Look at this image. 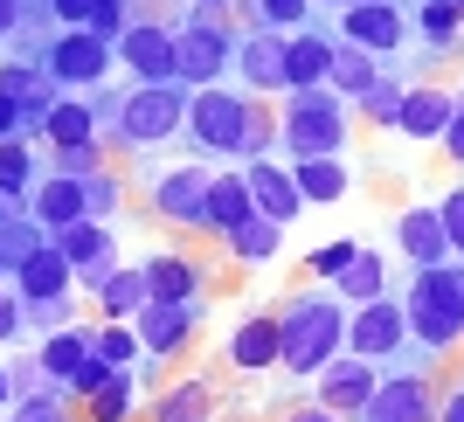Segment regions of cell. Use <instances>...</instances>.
<instances>
[{
	"mask_svg": "<svg viewBox=\"0 0 464 422\" xmlns=\"http://www.w3.org/2000/svg\"><path fill=\"white\" fill-rule=\"evenodd\" d=\"M277 340H285L277 346V367H291L305 381V374H319L326 360L347 353V305L326 298V291H305V298H291L277 312Z\"/></svg>",
	"mask_w": 464,
	"mask_h": 422,
	"instance_id": "cell-1",
	"label": "cell"
},
{
	"mask_svg": "<svg viewBox=\"0 0 464 422\" xmlns=\"http://www.w3.org/2000/svg\"><path fill=\"white\" fill-rule=\"evenodd\" d=\"M174 35H180V83L188 91H208V83H229L236 70V28L229 7H208V0H180L174 7Z\"/></svg>",
	"mask_w": 464,
	"mask_h": 422,
	"instance_id": "cell-2",
	"label": "cell"
},
{
	"mask_svg": "<svg viewBox=\"0 0 464 422\" xmlns=\"http://www.w3.org/2000/svg\"><path fill=\"white\" fill-rule=\"evenodd\" d=\"M353 118H347V97L340 91H285V111H277V139H285L291 159H340Z\"/></svg>",
	"mask_w": 464,
	"mask_h": 422,
	"instance_id": "cell-3",
	"label": "cell"
},
{
	"mask_svg": "<svg viewBox=\"0 0 464 422\" xmlns=\"http://www.w3.org/2000/svg\"><path fill=\"white\" fill-rule=\"evenodd\" d=\"M188 132V83H125L118 91V153H153Z\"/></svg>",
	"mask_w": 464,
	"mask_h": 422,
	"instance_id": "cell-4",
	"label": "cell"
},
{
	"mask_svg": "<svg viewBox=\"0 0 464 422\" xmlns=\"http://www.w3.org/2000/svg\"><path fill=\"white\" fill-rule=\"evenodd\" d=\"M250 91H229V83H208V91H188V146L215 159H243V139H250Z\"/></svg>",
	"mask_w": 464,
	"mask_h": 422,
	"instance_id": "cell-5",
	"label": "cell"
},
{
	"mask_svg": "<svg viewBox=\"0 0 464 422\" xmlns=\"http://www.w3.org/2000/svg\"><path fill=\"white\" fill-rule=\"evenodd\" d=\"M42 70L63 83V97H91V91H104V83L118 77V42L91 35V28H56Z\"/></svg>",
	"mask_w": 464,
	"mask_h": 422,
	"instance_id": "cell-6",
	"label": "cell"
},
{
	"mask_svg": "<svg viewBox=\"0 0 464 422\" xmlns=\"http://www.w3.org/2000/svg\"><path fill=\"white\" fill-rule=\"evenodd\" d=\"M118 70H125V83H180L174 14H146V7H139L132 28L118 35Z\"/></svg>",
	"mask_w": 464,
	"mask_h": 422,
	"instance_id": "cell-7",
	"label": "cell"
},
{
	"mask_svg": "<svg viewBox=\"0 0 464 422\" xmlns=\"http://www.w3.org/2000/svg\"><path fill=\"white\" fill-rule=\"evenodd\" d=\"M215 173L201 159H174V167L146 173V208L167 222V229H201V201H208Z\"/></svg>",
	"mask_w": 464,
	"mask_h": 422,
	"instance_id": "cell-8",
	"label": "cell"
},
{
	"mask_svg": "<svg viewBox=\"0 0 464 422\" xmlns=\"http://www.w3.org/2000/svg\"><path fill=\"white\" fill-rule=\"evenodd\" d=\"M56 250L70 256L77 291H91V298L111 284V270H125V250H118V229H111V222H70V229H56Z\"/></svg>",
	"mask_w": 464,
	"mask_h": 422,
	"instance_id": "cell-9",
	"label": "cell"
},
{
	"mask_svg": "<svg viewBox=\"0 0 464 422\" xmlns=\"http://www.w3.org/2000/svg\"><path fill=\"white\" fill-rule=\"evenodd\" d=\"M374 388H382V374H374V360H361V353H340V360L319 367V408H333L340 422L368 416Z\"/></svg>",
	"mask_w": 464,
	"mask_h": 422,
	"instance_id": "cell-10",
	"label": "cell"
},
{
	"mask_svg": "<svg viewBox=\"0 0 464 422\" xmlns=\"http://www.w3.org/2000/svg\"><path fill=\"white\" fill-rule=\"evenodd\" d=\"M347 346L361 360H382V353H402L409 346V312L395 298H368V305H353L347 319Z\"/></svg>",
	"mask_w": 464,
	"mask_h": 422,
	"instance_id": "cell-11",
	"label": "cell"
},
{
	"mask_svg": "<svg viewBox=\"0 0 464 422\" xmlns=\"http://www.w3.org/2000/svg\"><path fill=\"white\" fill-rule=\"evenodd\" d=\"M139 277H146V298H153V305H201V291H208V264H201V256H180V250L146 256Z\"/></svg>",
	"mask_w": 464,
	"mask_h": 422,
	"instance_id": "cell-12",
	"label": "cell"
},
{
	"mask_svg": "<svg viewBox=\"0 0 464 422\" xmlns=\"http://www.w3.org/2000/svg\"><path fill=\"white\" fill-rule=\"evenodd\" d=\"M236 77H243V91H291L285 77V35L277 28H243L236 35Z\"/></svg>",
	"mask_w": 464,
	"mask_h": 422,
	"instance_id": "cell-13",
	"label": "cell"
},
{
	"mask_svg": "<svg viewBox=\"0 0 464 422\" xmlns=\"http://www.w3.org/2000/svg\"><path fill=\"white\" fill-rule=\"evenodd\" d=\"M243 187H250L256 215H271L277 229H291V222L305 215V194H298L291 167H277V159H243Z\"/></svg>",
	"mask_w": 464,
	"mask_h": 422,
	"instance_id": "cell-14",
	"label": "cell"
},
{
	"mask_svg": "<svg viewBox=\"0 0 464 422\" xmlns=\"http://www.w3.org/2000/svg\"><path fill=\"white\" fill-rule=\"evenodd\" d=\"M7 284L21 291V305H49V298H77V270H70V256H63L56 235H49V243H42V250L28 256Z\"/></svg>",
	"mask_w": 464,
	"mask_h": 422,
	"instance_id": "cell-15",
	"label": "cell"
},
{
	"mask_svg": "<svg viewBox=\"0 0 464 422\" xmlns=\"http://www.w3.org/2000/svg\"><path fill=\"white\" fill-rule=\"evenodd\" d=\"M132 332H139V346H146L153 360H174L180 346L201 332V305H146L132 319Z\"/></svg>",
	"mask_w": 464,
	"mask_h": 422,
	"instance_id": "cell-16",
	"label": "cell"
},
{
	"mask_svg": "<svg viewBox=\"0 0 464 422\" xmlns=\"http://www.w3.org/2000/svg\"><path fill=\"white\" fill-rule=\"evenodd\" d=\"M28 215H35L49 235L70 229V222H91V208H83V180H70V173H42L35 194H28Z\"/></svg>",
	"mask_w": 464,
	"mask_h": 422,
	"instance_id": "cell-17",
	"label": "cell"
},
{
	"mask_svg": "<svg viewBox=\"0 0 464 422\" xmlns=\"http://www.w3.org/2000/svg\"><path fill=\"white\" fill-rule=\"evenodd\" d=\"M340 28H347L353 49H395V42H402V7H388V0H353V7H340Z\"/></svg>",
	"mask_w": 464,
	"mask_h": 422,
	"instance_id": "cell-18",
	"label": "cell"
},
{
	"mask_svg": "<svg viewBox=\"0 0 464 422\" xmlns=\"http://www.w3.org/2000/svg\"><path fill=\"white\" fill-rule=\"evenodd\" d=\"M250 215H256V201H250V187H243V173H215L208 201H201V235H229V229H243Z\"/></svg>",
	"mask_w": 464,
	"mask_h": 422,
	"instance_id": "cell-19",
	"label": "cell"
},
{
	"mask_svg": "<svg viewBox=\"0 0 464 422\" xmlns=\"http://www.w3.org/2000/svg\"><path fill=\"white\" fill-rule=\"evenodd\" d=\"M333 49H340V42H326L319 28H291V35H285V77H291V91H319L326 70H333Z\"/></svg>",
	"mask_w": 464,
	"mask_h": 422,
	"instance_id": "cell-20",
	"label": "cell"
},
{
	"mask_svg": "<svg viewBox=\"0 0 464 422\" xmlns=\"http://www.w3.org/2000/svg\"><path fill=\"white\" fill-rule=\"evenodd\" d=\"M395 243H402V256L416 270L450 264V235H444V215H437V208H409L402 222H395Z\"/></svg>",
	"mask_w": 464,
	"mask_h": 422,
	"instance_id": "cell-21",
	"label": "cell"
},
{
	"mask_svg": "<svg viewBox=\"0 0 464 422\" xmlns=\"http://www.w3.org/2000/svg\"><path fill=\"white\" fill-rule=\"evenodd\" d=\"M208 416H215V395L201 374H174L153 395V408H146V422H208Z\"/></svg>",
	"mask_w": 464,
	"mask_h": 422,
	"instance_id": "cell-22",
	"label": "cell"
},
{
	"mask_svg": "<svg viewBox=\"0 0 464 422\" xmlns=\"http://www.w3.org/2000/svg\"><path fill=\"white\" fill-rule=\"evenodd\" d=\"M361 422H437V402H430V388L409 374V381H382L374 388V402Z\"/></svg>",
	"mask_w": 464,
	"mask_h": 422,
	"instance_id": "cell-23",
	"label": "cell"
},
{
	"mask_svg": "<svg viewBox=\"0 0 464 422\" xmlns=\"http://www.w3.org/2000/svg\"><path fill=\"white\" fill-rule=\"evenodd\" d=\"M450 111H458V97H450V91H437V83H416V91L402 97V125H395V132H409V139H444Z\"/></svg>",
	"mask_w": 464,
	"mask_h": 422,
	"instance_id": "cell-24",
	"label": "cell"
},
{
	"mask_svg": "<svg viewBox=\"0 0 464 422\" xmlns=\"http://www.w3.org/2000/svg\"><path fill=\"white\" fill-rule=\"evenodd\" d=\"M49 153H70V146H97V104L91 97H56L49 111V132H42Z\"/></svg>",
	"mask_w": 464,
	"mask_h": 422,
	"instance_id": "cell-25",
	"label": "cell"
},
{
	"mask_svg": "<svg viewBox=\"0 0 464 422\" xmlns=\"http://www.w3.org/2000/svg\"><path fill=\"white\" fill-rule=\"evenodd\" d=\"M83 353H91V326H56V332H42V340H35V360H42V374H49L56 388L77 374Z\"/></svg>",
	"mask_w": 464,
	"mask_h": 422,
	"instance_id": "cell-26",
	"label": "cell"
},
{
	"mask_svg": "<svg viewBox=\"0 0 464 422\" xmlns=\"http://www.w3.org/2000/svg\"><path fill=\"white\" fill-rule=\"evenodd\" d=\"M277 319H264V312H256V319H243V326L229 332V360L243 367V374H256V367H277Z\"/></svg>",
	"mask_w": 464,
	"mask_h": 422,
	"instance_id": "cell-27",
	"label": "cell"
},
{
	"mask_svg": "<svg viewBox=\"0 0 464 422\" xmlns=\"http://www.w3.org/2000/svg\"><path fill=\"white\" fill-rule=\"evenodd\" d=\"M382 284H388V264L368 250V243H353V256H347V270L333 277V291H340V298H353V305H368V298H388Z\"/></svg>",
	"mask_w": 464,
	"mask_h": 422,
	"instance_id": "cell-28",
	"label": "cell"
},
{
	"mask_svg": "<svg viewBox=\"0 0 464 422\" xmlns=\"http://www.w3.org/2000/svg\"><path fill=\"white\" fill-rule=\"evenodd\" d=\"M146 305H153V298H146V277H139L132 264H125V270H111V284L97 291V319H118V326H132V319H139Z\"/></svg>",
	"mask_w": 464,
	"mask_h": 422,
	"instance_id": "cell-29",
	"label": "cell"
},
{
	"mask_svg": "<svg viewBox=\"0 0 464 422\" xmlns=\"http://www.w3.org/2000/svg\"><path fill=\"white\" fill-rule=\"evenodd\" d=\"M42 159H35V139H0V187L14 194V201H28L35 194V180H42Z\"/></svg>",
	"mask_w": 464,
	"mask_h": 422,
	"instance_id": "cell-30",
	"label": "cell"
},
{
	"mask_svg": "<svg viewBox=\"0 0 464 422\" xmlns=\"http://www.w3.org/2000/svg\"><path fill=\"white\" fill-rule=\"evenodd\" d=\"M291 180H298L305 201H340V194L353 187L347 159H291Z\"/></svg>",
	"mask_w": 464,
	"mask_h": 422,
	"instance_id": "cell-31",
	"label": "cell"
},
{
	"mask_svg": "<svg viewBox=\"0 0 464 422\" xmlns=\"http://www.w3.org/2000/svg\"><path fill=\"white\" fill-rule=\"evenodd\" d=\"M222 243H229V256H236V264H271V256H277V243H285V229H277L271 215H250V222H243V229H229Z\"/></svg>",
	"mask_w": 464,
	"mask_h": 422,
	"instance_id": "cell-32",
	"label": "cell"
},
{
	"mask_svg": "<svg viewBox=\"0 0 464 422\" xmlns=\"http://www.w3.org/2000/svg\"><path fill=\"white\" fill-rule=\"evenodd\" d=\"M382 77V70H374V56L368 49H353V42H340V49H333V70H326V91H340L353 104V97L368 91V83Z\"/></svg>",
	"mask_w": 464,
	"mask_h": 422,
	"instance_id": "cell-33",
	"label": "cell"
},
{
	"mask_svg": "<svg viewBox=\"0 0 464 422\" xmlns=\"http://www.w3.org/2000/svg\"><path fill=\"white\" fill-rule=\"evenodd\" d=\"M42 243H49V229H42L35 215L21 208L14 222H0V270H7V277H14V270L28 264V256H35V250H42Z\"/></svg>",
	"mask_w": 464,
	"mask_h": 422,
	"instance_id": "cell-34",
	"label": "cell"
},
{
	"mask_svg": "<svg viewBox=\"0 0 464 422\" xmlns=\"http://www.w3.org/2000/svg\"><path fill=\"white\" fill-rule=\"evenodd\" d=\"M132 201V180L118 167H97L91 180H83V208H91V222H118V208Z\"/></svg>",
	"mask_w": 464,
	"mask_h": 422,
	"instance_id": "cell-35",
	"label": "cell"
},
{
	"mask_svg": "<svg viewBox=\"0 0 464 422\" xmlns=\"http://www.w3.org/2000/svg\"><path fill=\"white\" fill-rule=\"evenodd\" d=\"M91 346H97L111 367H125V374H132L139 360H153V353L139 346V332H132V326H118V319H91Z\"/></svg>",
	"mask_w": 464,
	"mask_h": 422,
	"instance_id": "cell-36",
	"label": "cell"
},
{
	"mask_svg": "<svg viewBox=\"0 0 464 422\" xmlns=\"http://www.w3.org/2000/svg\"><path fill=\"white\" fill-rule=\"evenodd\" d=\"M118 374H125V367H111V360H104V353H97V346H91V353H83V360H77V374L63 381V395H70V402L83 408V402H91V395H104V388H111Z\"/></svg>",
	"mask_w": 464,
	"mask_h": 422,
	"instance_id": "cell-37",
	"label": "cell"
},
{
	"mask_svg": "<svg viewBox=\"0 0 464 422\" xmlns=\"http://www.w3.org/2000/svg\"><path fill=\"white\" fill-rule=\"evenodd\" d=\"M132 408H139V381H132V374H118L104 395L83 402V422H132Z\"/></svg>",
	"mask_w": 464,
	"mask_h": 422,
	"instance_id": "cell-38",
	"label": "cell"
},
{
	"mask_svg": "<svg viewBox=\"0 0 464 422\" xmlns=\"http://www.w3.org/2000/svg\"><path fill=\"white\" fill-rule=\"evenodd\" d=\"M243 7H250V28H277V35H291V28H305L312 0H243Z\"/></svg>",
	"mask_w": 464,
	"mask_h": 422,
	"instance_id": "cell-39",
	"label": "cell"
},
{
	"mask_svg": "<svg viewBox=\"0 0 464 422\" xmlns=\"http://www.w3.org/2000/svg\"><path fill=\"white\" fill-rule=\"evenodd\" d=\"M416 21H423V35L437 42V49H450V42H458L464 7H458V0H416Z\"/></svg>",
	"mask_w": 464,
	"mask_h": 422,
	"instance_id": "cell-40",
	"label": "cell"
},
{
	"mask_svg": "<svg viewBox=\"0 0 464 422\" xmlns=\"http://www.w3.org/2000/svg\"><path fill=\"white\" fill-rule=\"evenodd\" d=\"M402 83H382V77H374L368 83V91H361V97H353V104H361V111H368V125H402Z\"/></svg>",
	"mask_w": 464,
	"mask_h": 422,
	"instance_id": "cell-41",
	"label": "cell"
},
{
	"mask_svg": "<svg viewBox=\"0 0 464 422\" xmlns=\"http://www.w3.org/2000/svg\"><path fill=\"white\" fill-rule=\"evenodd\" d=\"M132 14H139V0H91L83 28H91V35H104V42H118L125 28H132Z\"/></svg>",
	"mask_w": 464,
	"mask_h": 422,
	"instance_id": "cell-42",
	"label": "cell"
},
{
	"mask_svg": "<svg viewBox=\"0 0 464 422\" xmlns=\"http://www.w3.org/2000/svg\"><path fill=\"white\" fill-rule=\"evenodd\" d=\"M7 422H70V395H42V402H14Z\"/></svg>",
	"mask_w": 464,
	"mask_h": 422,
	"instance_id": "cell-43",
	"label": "cell"
},
{
	"mask_svg": "<svg viewBox=\"0 0 464 422\" xmlns=\"http://www.w3.org/2000/svg\"><path fill=\"white\" fill-rule=\"evenodd\" d=\"M437 215H444V235H450V256H464V187H450L444 201H437Z\"/></svg>",
	"mask_w": 464,
	"mask_h": 422,
	"instance_id": "cell-44",
	"label": "cell"
},
{
	"mask_svg": "<svg viewBox=\"0 0 464 422\" xmlns=\"http://www.w3.org/2000/svg\"><path fill=\"white\" fill-rule=\"evenodd\" d=\"M21 340V291L14 284H0V346Z\"/></svg>",
	"mask_w": 464,
	"mask_h": 422,
	"instance_id": "cell-45",
	"label": "cell"
},
{
	"mask_svg": "<svg viewBox=\"0 0 464 422\" xmlns=\"http://www.w3.org/2000/svg\"><path fill=\"white\" fill-rule=\"evenodd\" d=\"M347 256H353V243H326V250H312V270H319V277H340V270H347Z\"/></svg>",
	"mask_w": 464,
	"mask_h": 422,
	"instance_id": "cell-46",
	"label": "cell"
},
{
	"mask_svg": "<svg viewBox=\"0 0 464 422\" xmlns=\"http://www.w3.org/2000/svg\"><path fill=\"white\" fill-rule=\"evenodd\" d=\"M444 153H450V159L464 167V104L450 111V125H444Z\"/></svg>",
	"mask_w": 464,
	"mask_h": 422,
	"instance_id": "cell-47",
	"label": "cell"
},
{
	"mask_svg": "<svg viewBox=\"0 0 464 422\" xmlns=\"http://www.w3.org/2000/svg\"><path fill=\"white\" fill-rule=\"evenodd\" d=\"M0 139H21V104L0 91Z\"/></svg>",
	"mask_w": 464,
	"mask_h": 422,
	"instance_id": "cell-48",
	"label": "cell"
},
{
	"mask_svg": "<svg viewBox=\"0 0 464 422\" xmlns=\"http://www.w3.org/2000/svg\"><path fill=\"white\" fill-rule=\"evenodd\" d=\"M437 422H464V381H458V388H450L444 402H437Z\"/></svg>",
	"mask_w": 464,
	"mask_h": 422,
	"instance_id": "cell-49",
	"label": "cell"
},
{
	"mask_svg": "<svg viewBox=\"0 0 464 422\" xmlns=\"http://www.w3.org/2000/svg\"><path fill=\"white\" fill-rule=\"evenodd\" d=\"M285 422H340V416H333V408H319V402H312V408H291Z\"/></svg>",
	"mask_w": 464,
	"mask_h": 422,
	"instance_id": "cell-50",
	"label": "cell"
},
{
	"mask_svg": "<svg viewBox=\"0 0 464 422\" xmlns=\"http://www.w3.org/2000/svg\"><path fill=\"white\" fill-rule=\"evenodd\" d=\"M0 408H14V367L0 360Z\"/></svg>",
	"mask_w": 464,
	"mask_h": 422,
	"instance_id": "cell-51",
	"label": "cell"
},
{
	"mask_svg": "<svg viewBox=\"0 0 464 422\" xmlns=\"http://www.w3.org/2000/svg\"><path fill=\"white\" fill-rule=\"evenodd\" d=\"M21 208H28V201H14V194L0 187V222H14V215H21Z\"/></svg>",
	"mask_w": 464,
	"mask_h": 422,
	"instance_id": "cell-52",
	"label": "cell"
},
{
	"mask_svg": "<svg viewBox=\"0 0 464 422\" xmlns=\"http://www.w3.org/2000/svg\"><path fill=\"white\" fill-rule=\"evenodd\" d=\"M319 7H353V0H319Z\"/></svg>",
	"mask_w": 464,
	"mask_h": 422,
	"instance_id": "cell-53",
	"label": "cell"
},
{
	"mask_svg": "<svg viewBox=\"0 0 464 422\" xmlns=\"http://www.w3.org/2000/svg\"><path fill=\"white\" fill-rule=\"evenodd\" d=\"M208 7H236V0H208Z\"/></svg>",
	"mask_w": 464,
	"mask_h": 422,
	"instance_id": "cell-54",
	"label": "cell"
},
{
	"mask_svg": "<svg viewBox=\"0 0 464 422\" xmlns=\"http://www.w3.org/2000/svg\"><path fill=\"white\" fill-rule=\"evenodd\" d=\"M0 284H7V270H0Z\"/></svg>",
	"mask_w": 464,
	"mask_h": 422,
	"instance_id": "cell-55",
	"label": "cell"
},
{
	"mask_svg": "<svg viewBox=\"0 0 464 422\" xmlns=\"http://www.w3.org/2000/svg\"><path fill=\"white\" fill-rule=\"evenodd\" d=\"M0 422H7V408H0Z\"/></svg>",
	"mask_w": 464,
	"mask_h": 422,
	"instance_id": "cell-56",
	"label": "cell"
},
{
	"mask_svg": "<svg viewBox=\"0 0 464 422\" xmlns=\"http://www.w3.org/2000/svg\"><path fill=\"white\" fill-rule=\"evenodd\" d=\"M458 7H464V0H458Z\"/></svg>",
	"mask_w": 464,
	"mask_h": 422,
	"instance_id": "cell-57",
	"label": "cell"
}]
</instances>
